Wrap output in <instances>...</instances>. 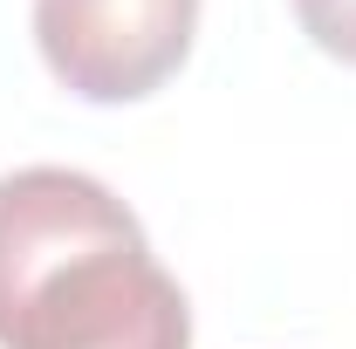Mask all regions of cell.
<instances>
[{
    "instance_id": "obj_1",
    "label": "cell",
    "mask_w": 356,
    "mask_h": 349,
    "mask_svg": "<svg viewBox=\"0 0 356 349\" xmlns=\"http://www.w3.org/2000/svg\"><path fill=\"white\" fill-rule=\"evenodd\" d=\"M0 349H192V308L137 213L89 172L0 178Z\"/></svg>"
},
{
    "instance_id": "obj_2",
    "label": "cell",
    "mask_w": 356,
    "mask_h": 349,
    "mask_svg": "<svg viewBox=\"0 0 356 349\" xmlns=\"http://www.w3.org/2000/svg\"><path fill=\"white\" fill-rule=\"evenodd\" d=\"M199 0H35L48 76L83 103H137L178 76Z\"/></svg>"
},
{
    "instance_id": "obj_3",
    "label": "cell",
    "mask_w": 356,
    "mask_h": 349,
    "mask_svg": "<svg viewBox=\"0 0 356 349\" xmlns=\"http://www.w3.org/2000/svg\"><path fill=\"white\" fill-rule=\"evenodd\" d=\"M295 21L322 55L356 69V0H295Z\"/></svg>"
}]
</instances>
